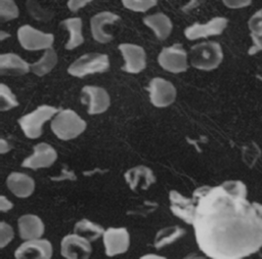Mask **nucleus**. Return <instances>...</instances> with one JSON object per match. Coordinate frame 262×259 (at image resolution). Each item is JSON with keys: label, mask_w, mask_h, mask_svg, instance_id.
Listing matches in <instances>:
<instances>
[{"label": "nucleus", "mask_w": 262, "mask_h": 259, "mask_svg": "<svg viewBox=\"0 0 262 259\" xmlns=\"http://www.w3.org/2000/svg\"><path fill=\"white\" fill-rule=\"evenodd\" d=\"M192 223L200 250L211 259H244L262 248V217L239 180L193 191Z\"/></svg>", "instance_id": "1"}, {"label": "nucleus", "mask_w": 262, "mask_h": 259, "mask_svg": "<svg viewBox=\"0 0 262 259\" xmlns=\"http://www.w3.org/2000/svg\"><path fill=\"white\" fill-rule=\"evenodd\" d=\"M189 59L195 69L211 71L216 69L223 59L222 48L214 41L202 42L191 47Z\"/></svg>", "instance_id": "2"}, {"label": "nucleus", "mask_w": 262, "mask_h": 259, "mask_svg": "<svg viewBox=\"0 0 262 259\" xmlns=\"http://www.w3.org/2000/svg\"><path fill=\"white\" fill-rule=\"evenodd\" d=\"M86 129V122L74 111L67 109L58 112L51 122L52 132L62 140L79 136Z\"/></svg>", "instance_id": "3"}, {"label": "nucleus", "mask_w": 262, "mask_h": 259, "mask_svg": "<svg viewBox=\"0 0 262 259\" xmlns=\"http://www.w3.org/2000/svg\"><path fill=\"white\" fill-rule=\"evenodd\" d=\"M57 113V109L51 105L43 104L36 110L19 118L18 124L28 138H38L42 134V127L45 122L51 119Z\"/></svg>", "instance_id": "4"}, {"label": "nucleus", "mask_w": 262, "mask_h": 259, "mask_svg": "<svg viewBox=\"0 0 262 259\" xmlns=\"http://www.w3.org/2000/svg\"><path fill=\"white\" fill-rule=\"evenodd\" d=\"M110 67L108 56L102 53H86L77 58L68 69L70 75L84 77L89 74L105 72Z\"/></svg>", "instance_id": "5"}, {"label": "nucleus", "mask_w": 262, "mask_h": 259, "mask_svg": "<svg viewBox=\"0 0 262 259\" xmlns=\"http://www.w3.org/2000/svg\"><path fill=\"white\" fill-rule=\"evenodd\" d=\"M17 37L21 47L27 50H47L51 48L54 40L52 34L43 33L29 25L21 26L18 29Z\"/></svg>", "instance_id": "6"}, {"label": "nucleus", "mask_w": 262, "mask_h": 259, "mask_svg": "<svg viewBox=\"0 0 262 259\" xmlns=\"http://www.w3.org/2000/svg\"><path fill=\"white\" fill-rule=\"evenodd\" d=\"M160 66L171 73H182L187 70V53L181 44L164 47L158 57Z\"/></svg>", "instance_id": "7"}, {"label": "nucleus", "mask_w": 262, "mask_h": 259, "mask_svg": "<svg viewBox=\"0 0 262 259\" xmlns=\"http://www.w3.org/2000/svg\"><path fill=\"white\" fill-rule=\"evenodd\" d=\"M104 253L108 257L124 254L130 246V235L125 227H110L102 235Z\"/></svg>", "instance_id": "8"}, {"label": "nucleus", "mask_w": 262, "mask_h": 259, "mask_svg": "<svg viewBox=\"0 0 262 259\" xmlns=\"http://www.w3.org/2000/svg\"><path fill=\"white\" fill-rule=\"evenodd\" d=\"M91 252L90 242L76 233L63 236L60 242V254L64 259H88Z\"/></svg>", "instance_id": "9"}, {"label": "nucleus", "mask_w": 262, "mask_h": 259, "mask_svg": "<svg viewBox=\"0 0 262 259\" xmlns=\"http://www.w3.org/2000/svg\"><path fill=\"white\" fill-rule=\"evenodd\" d=\"M148 91L151 103L158 107L168 106L176 98L174 85L163 78H154L149 83Z\"/></svg>", "instance_id": "10"}, {"label": "nucleus", "mask_w": 262, "mask_h": 259, "mask_svg": "<svg viewBox=\"0 0 262 259\" xmlns=\"http://www.w3.org/2000/svg\"><path fill=\"white\" fill-rule=\"evenodd\" d=\"M52 245L48 240L38 239L24 242L14 252L15 259H50Z\"/></svg>", "instance_id": "11"}, {"label": "nucleus", "mask_w": 262, "mask_h": 259, "mask_svg": "<svg viewBox=\"0 0 262 259\" xmlns=\"http://www.w3.org/2000/svg\"><path fill=\"white\" fill-rule=\"evenodd\" d=\"M124 59L125 66L122 68L127 73L137 74L141 72L146 66V56L144 49L136 44L123 43L119 45Z\"/></svg>", "instance_id": "12"}, {"label": "nucleus", "mask_w": 262, "mask_h": 259, "mask_svg": "<svg viewBox=\"0 0 262 259\" xmlns=\"http://www.w3.org/2000/svg\"><path fill=\"white\" fill-rule=\"evenodd\" d=\"M82 93L83 101L88 104V114L97 115L108 109L110 95L102 87L87 85L82 89Z\"/></svg>", "instance_id": "13"}, {"label": "nucleus", "mask_w": 262, "mask_h": 259, "mask_svg": "<svg viewBox=\"0 0 262 259\" xmlns=\"http://www.w3.org/2000/svg\"><path fill=\"white\" fill-rule=\"evenodd\" d=\"M57 154L55 149L46 142H41L34 146L33 155L25 159L21 166L34 170L46 168L51 166L55 162Z\"/></svg>", "instance_id": "14"}, {"label": "nucleus", "mask_w": 262, "mask_h": 259, "mask_svg": "<svg viewBox=\"0 0 262 259\" xmlns=\"http://www.w3.org/2000/svg\"><path fill=\"white\" fill-rule=\"evenodd\" d=\"M169 200L172 213L184 222L192 225L196 209L193 200L183 197L176 190L169 192Z\"/></svg>", "instance_id": "15"}, {"label": "nucleus", "mask_w": 262, "mask_h": 259, "mask_svg": "<svg viewBox=\"0 0 262 259\" xmlns=\"http://www.w3.org/2000/svg\"><path fill=\"white\" fill-rule=\"evenodd\" d=\"M227 26L225 17H214L207 24H194L184 30V35L188 40H195L203 37L221 34Z\"/></svg>", "instance_id": "16"}, {"label": "nucleus", "mask_w": 262, "mask_h": 259, "mask_svg": "<svg viewBox=\"0 0 262 259\" xmlns=\"http://www.w3.org/2000/svg\"><path fill=\"white\" fill-rule=\"evenodd\" d=\"M17 225L19 236L26 241L40 239L45 229L41 218L34 214L21 215L17 220Z\"/></svg>", "instance_id": "17"}, {"label": "nucleus", "mask_w": 262, "mask_h": 259, "mask_svg": "<svg viewBox=\"0 0 262 259\" xmlns=\"http://www.w3.org/2000/svg\"><path fill=\"white\" fill-rule=\"evenodd\" d=\"M119 18L120 17L117 14L111 11H101L93 15L90 20L91 33H92L93 39L99 43L110 42L113 39V37L111 34L105 32L104 27L117 21Z\"/></svg>", "instance_id": "18"}, {"label": "nucleus", "mask_w": 262, "mask_h": 259, "mask_svg": "<svg viewBox=\"0 0 262 259\" xmlns=\"http://www.w3.org/2000/svg\"><path fill=\"white\" fill-rule=\"evenodd\" d=\"M8 189L17 198H28L35 190V181L21 172H12L6 179Z\"/></svg>", "instance_id": "19"}, {"label": "nucleus", "mask_w": 262, "mask_h": 259, "mask_svg": "<svg viewBox=\"0 0 262 259\" xmlns=\"http://www.w3.org/2000/svg\"><path fill=\"white\" fill-rule=\"evenodd\" d=\"M125 179L132 190H136L138 187L146 189L156 181L152 171L142 165L129 169L125 173Z\"/></svg>", "instance_id": "20"}, {"label": "nucleus", "mask_w": 262, "mask_h": 259, "mask_svg": "<svg viewBox=\"0 0 262 259\" xmlns=\"http://www.w3.org/2000/svg\"><path fill=\"white\" fill-rule=\"evenodd\" d=\"M30 64L20 56L14 53H4L0 55V73L2 75L18 76L27 74Z\"/></svg>", "instance_id": "21"}, {"label": "nucleus", "mask_w": 262, "mask_h": 259, "mask_svg": "<svg viewBox=\"0 0 262 259\" xmlns=\"http://www.w3.org/2000/svg\"><path fill=\"white\" fill-rule=\"evenodd\" d=\"M143 23L145 26L152 30V32L160 40L167 39L173 29L171 19L166 14L161 12L145 16L143 18Z\"/></svg>", "instance_id": "22"}, {"label": "nucleus", "mask_w": 262, "mask_h": 259, "mask_svg": "<svg viewBox=\"0 0 262 259\" xmlns=\"http://www.w3.org/2000/svg\"><path fill=\"white\" fill-rule=\"evenodd\" d=\"M74 233L82 236L88 242H94L104 233V229L101 225L92 222L88 219H82L78 221L74 226Z\"/></svg>", "instance_id": "23"}, {"label": "nucleus", "mask_w": 262, "mask_h": 259, "mask_svg": "<svg viewBox=\"0 0 262 259\" xmlns=\"http://www.w3.org/2000/svg\"><path fill=\"white\" fill-rule=\"evenodd\" d=\"M61 25L70 32V39L66 45V49L72 50L84 42L82 35V20L80 17H70L63 19Z\"/></svg>", "instance_id": "24"}, {"label": "nucleus", "mask_w": 262, "mask_h": 259, "mask_svg": "<svg viewBox=\"0 0 262 259\" xmlns=\"http://www.w3.org/2000/svg\"><path fill=\"white\" fill-rule=\"evenodd\" d=\"M184 233H185V229L177 225L162 228L156 234V238L154 241V247L157 249H161L163 247L171 245L174 242H176L178 239L183 236Z\"/></svg>", "instance_id": "25"}, {"label": "nucleus", "mask_w": 262, "mask_h": 259, "mask_svg": "<svg viewBox=\"0 0 262 259\" xmlns=\"http://www.w3.org/2000/svg\"><path fill=\"white\" fill-rule=\"evenodd\" d=\"M57 60L58 58L54 49L49 48L45 50L43 56L38 61L30 64V70L37 76H44L55 67Z\"/></svg>", "instance_id": "26"}, {"label": "nucleus", "mask_w": 262, "mask_h": 259, "mask_svg": "<svg viewBox=\"0 0 262 259\" xmlns=\"http://www.w3.org/2000/svg\"><path fill=\"white\" fill-rule=\"evenodd\" d=\"M18 104L17 99L15 98L14 94L11 92V90L5 85H0V111L5 112L13 109Z\"/></svg>", "instance_id": "27"}, {"label": "nucleus", "mask_w": 262, "mask_h": 259, "mask_svg": "<svg viewBox=\"0 0 262 259\" xmlns=\"http://www.w3.org/2000/svg\"><path fill=\"white\" fill-rule=\"evenodd\" d=\"M18 16V8L12 0H1L0 1V19L6 21L13 19Z\"/></svg>", "instance_id": "28"}, {"label": "nucleus", "mask_w": 262, "mask_h": 259, "mask_svg": "<svg viewBox=\"0 0 262 259\" xmlns=\"http://www.w3.org/2000/svg\"><path fill=\"white\" fill-rule=\"evenodd\" d=\"M123 5L133 11H139V12H144L151 7H154L157 4V1L155 0H124Z\"/></svg>", "instance_id": "29"}, {"label": "nucleus", "mask_w": 262, "mask_h": 259, "mask_svg": "<svg viewBox=\"0 0 262 259\" xmlns=\"http://www.w3.org/2000/svg\"><path fill=\"white\" fill-rule=\"evenodd\" d=\"M248 27L252 35L262 37V8L256 11L249 19Z\"/></svg>", "instance_id": "30"}, {"label": "nucleus", "mask_w": 262, "mask_h": 259, "mask_svg": "<svg viewBox=\"0 0 262 259\" xmlns=\"http://www.w3.org/2000/svg\"><path fill=\"white\" fill-rule=\"evenodd\" d=\"M14 232L12 227L5 221L0 222V248L7 246L13 239Z\"/></svg>", "instance_id": "31"}, {"label": "nucleus", "mask_w": 262, "mask_h": 259, "mask_svg": "<svg viewBox=\"0 0 262 259\" xmlns=\"http://www.w3.org/2000/svg\"><path fill=\"white\" fill-rule=\"evenodd\" d=\"M13 207V204L4 196L0 197V210L2 212H7L9 210H11Z\"/></svg>", "instance_id": "32"}, {"label": "nucleus", "mask_w": 262, "mask_h": 259, "mask_svg": "<svg viewBox=\"0 0 262 259\" xmlns=\"http://www.w3.org/2000/svg\"><path fill=\"white\" fill-rule=\"evenodd\" d=\"M90 1H69L68 2V6L72 11H77L79 8L85 6L87 3H89Z\"/></svg>", "instance_id": "33"}, {"label": "nucleus", "mask_w": 262, "mask_h": 259, "mask_svg": "<svg viewBox=\"0 0 262 259\" xmlns=\"http://www.w3.org/2000/svg\"><path fill=\"white\" fill-rule=\"evenodd\" d=\"M225 3V5L229 6V7H242V6H246V5H249L251 4V1H238V2H235V1H223Z\"/></svg>", "instance_id": "34"}, {"label": "nucleus", "mask_w": 262, "mask_h": 259, "mask_svg": "<svg viewBox=\"0 0 262 259\" xmlns=\"http://www.w3.org/2000/svg\"><path fill=\"white\" fill-rule=\"evenodd\" d=\"M139 259H167V258L164 256H161V255H157V254H146V255L141 256Z\"/></svg>", "instance_id": "35"}, {"label": "nucleus", "mask_w": 262, "mask_h": 259, "mask_svg": "<svg viewBox=\"0 0 262 259\" xmlns=\"http://www.w3.org/2000/svg\"><path fill=\"white\" fill-rule=\"evenodd\" d=\"M9 148H10V147H9L8 143L2 138V139L0 140V150H1V154H4V153L8 152Z\"/></svg>", "instance_id": "36"}, {"label": "nucleus", "mask_w": 262, "mask_h": 259, "mask_svg": "<svg viewBox=\"0 0 262 259\" xmlns=\"http://www.w3.org/2000/svg\"><path fill=\"white\" fill-rule=\"evenodd\" d=\"M182 259H205V257L201 256L199 254H195V253H190V254L186 255L185 257H183Z\"/></svg>", "instance_id": "37"}, {"label": "nucleus", "mask_w": 262, "mask_h": 259, "mask_svg": "<svg viewBox=\"0 0 262 259\" xmlns=\"http://www.w3.org/2000/svg\"><path fill=\"white\" fill-rule=\"evenodd\" d=\"M253 205H254V207L256 208V210L258 211V213L260 214V216L262 217V205H261V204H258V203H256V202H254Z\"/></svg>", "instance_id": "38"}]
</instances>
